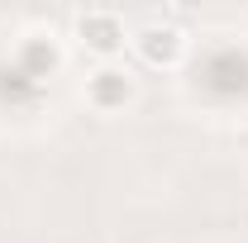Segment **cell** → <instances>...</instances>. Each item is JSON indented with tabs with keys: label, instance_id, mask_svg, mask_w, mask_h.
<instances>
[{
	"label": "cell",
	"instance_id": "1",
	"mask_svg": "<svg viewBox=\"0 0 248 243\" xmlns=\"http://www.w3.org/2000/svg\"><path fill=\"white\" fill-rule=\"evenodd\" d=\"M77 33H81V43L100 53V58H110V53H120L124 48V24L115 10H81L77 15Z\"/></svg>",
	"mask_w": 248,
	"mask_h": 243
},
{
	"label": "cell",
	"instance_id": "2",
	"mask_svg": "<svg viewBox=\"0 0 248 243\" xmlns=\"http://www.w3.org/2000/svg\"><path fill=\"white\" fill-rule=\"evenodd\" d=\"M134 48L143 53V62H153V67H172L186 53V38H182L177 24H143V29L134 33Z\"/></svg>",
	"mask_w": 248,
	"mask_h": 243
},
{
	"label": "cell",
	"instance_id": "3",
	"mask_svg": "<svg viewBox=\"0 0 248 243\" xmlns=\"http://www.w3.org/2000/svg\"><path fill=\"white\" fill-rule=\"evenodd\" d=\"M86 100H91L95 110H120L134 100V76L120 72V67H100L91 72V81H86Z\"/></svg>",
	"mask_w": 248,
	"mask_h": 243
},
{
	"label": "cell",
	"instance_id": "4",
	"mask_svg": "<svg viewBox=\"0 0 248 243\" xmlns=\"http://www.w3.org/2000/svg\"><path fill=\"white\" fill-rule=\"evenodd\" d=\"M19 62H24L29 76H48V72L58 67V48H53V38H29V43L19 48Z\"/></svg>",
	"mask_w": 248,
	"mask_h": 243
}]
</instances>
